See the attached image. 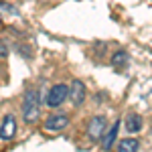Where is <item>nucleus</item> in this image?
Listing matches in <instances>:
<instances>
[{"instance_id":"obj_1","label":"nucleus","mask_w":152,"mask_h":152,"mask_svg":"<svg viewBox=\"0 0 152 152\" xmlns=\"http://www.w3.org/2000/svg\"><path fill=\"white\" fill-rule=\"evenodd\" d=\"M41 114V105H39V91L35 89H28L24 94V104H23V116H24V122H35L37 118Z\"/></svg>"},{"instance_id":"obj_3","label":"nucleus","mask_w":152,"mask_h":152,"mask_svg":"<svg viewBox=\"0 0 152 152\" xmlns=\"http://www.w3.org/2000/svg\"><path fill=\"white\" fill-rule=\"evenodd\" d=\"M14 134H16V118L12 114H8V116H4L2 126H0V140L8 142L14 138Z\"/></svg>"},{"instance_id":"obj_5","label":"nucleus","mask_w":152,"mask_h":152,"mask_svg":"<svg viewBox=\"0 0 152 152\" xmlns=\"http://www.w3.org/2000/svg\"><path fill=\"white\" fill-rule=\"evenodd\" d=\"M71 97V102H73V105H81L83 102H85V85H83L81 81H73L69 87V94H67Z\"/></svg>"},{"instance_id":"obj_6","label":"nucleus","mask_w":152,"mask_h":152,"mask_svg":"<svg viewBox=\"0 0 152 152\" xmlns=\"http://www.w3.org/2000/svg\"><path fill=\"white\" fill-rule=\"evenodd\" d=\"M69 126V118L59 114V116H49L47 122H45V128L47 130H63Z\"/></svg>"},{"instance_id":"obj_11","label":"nucleus","mask_w":152,"mask_h":152,"mask_svg":"<svg viewBox=\"0 0 152 152\" xmlns=\"http://www.w3.org/2000/svg\"><path fill=\"white\" fill-rule=\"evenodd\" d=\"M6 55H8V49H6V45L0 41V59H4Z\"/></svg>"},{"instance_id":"obj_4","label":"nucleus","mask_w":152,"mask_h":152,"mask_svg":"<svg viewBox=\"0 0 152 152\" xmlns=\"http://www.w3.org/2000/svg\"><path fill=\"white\" fill-rule=\"evenodd\" d=\"M105 118L104 116H95L89 120V126H87V134H89V138L91 140H99L102 136H104L105 132Z\"/></svg>"},{"instance_id":"obj_2","label":"nucleus","mask_w":152,"mask_h":152,"mask_svg":"<svg viewBox=\"0 0 152 152\" xmlns=\"http://www.w3.org/2000/svg\"><path fill=\"white\" fill-rule=\"evenodd\" d=\"M67 94H69V87H67L65 83H57V85H53V89L49 91L47 104L51 105V107H59V105L67 99Z\"/></svg>"},{"instance_id":"obj_8","label":"nucleus","mask_w":152,"mask_h":152,"mask_svg":"<svg viewBox=\"0 0 152 152\" xmlns=\"http://www.w3.org/2000/svg\"><path fill=\"white\" fill-rule=\"evenodd\" d=\"M118 130H120V124L116 122V124H112V128L107 130V132H104V134H105V138H104V148H105V150L112 148V144H114V140H116Z\"/></svg>"},{"instance_id":"obj_7","label":"nucleus","mask_w":152,"mask_h":152,"mask_svg":"<svg viewBox=\"0 0 152 152\" xmlns=\"http://www.w3.org/2000/svg\"><path fill=\"white\" fill-rule=\"evenodd\" d=\"M138 140L136 138H124V140H120L118 142V150L120 152H134V150H138Z\"/></svg>"},{"instance_id":"obj_9","label":"nucleus","mask_w":152,"mask_h":152,"mask_svg":"<svg viewBox=\"0 0 152 152\" xmlns=\"http://www.w3.org/2000/svg\"><path fill=\"white\" fill-rule=\"evenodd\" d=\"M126 128H128L130 134L138 132V130L142 128V120H140V116H136V114H130L128 120H126Z\"/></svg>"},{"instance_id":"obj_10","label":"nucleus","mask_w":152,"mask_h":152,"mask_svg":"<svg viewBox=\"0 0 152 152\" xmlns=\"http://www.w3.org/2000/svg\"><path fill=\"white\" fill-rule=\"evenodd\" d=\"M126 63H128V53H124V51L114 53V57H112V65H114V67L122 69V67H126Z\"/></svg>"}]
</instances>
